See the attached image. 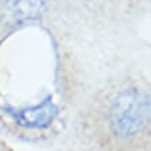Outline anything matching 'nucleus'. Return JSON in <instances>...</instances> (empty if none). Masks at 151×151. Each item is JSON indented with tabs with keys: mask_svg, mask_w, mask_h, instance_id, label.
I'll return each instance as SVG.
<instances>
[{
	"mask_svg": "<svg viewBox=\"0 0 151 151\" xmlns=\"http://www.w3.org/2000/svg\"><path fill=\"white\" fill-rule=\"evenodd\" d=\"M111 128L129 137L142 133L151 122V99L139 89H129L114 99L110 110Z\"/></svg>",
	"mask_w": 151,
	"mask_h": 151,
	"instance_id": "nucleus-1",
	"label": "nucleus"
},
{
	"mask_svg": "<svg viewBox=\"0 0 151 151\" xmlns=\"http://www.w3.org/2000/svg\"><path fill=\"white\" fill-rule=\"evenodd\" d=\"M14 115L15 121L22 126L28 128H46L53 122L57 115V107L51 101V97H47L42 104L19 110L15 112H10Z\"/></svg>",
	"mask_w": 151,
	"mask_h": 151,
	"instance_id": "nucleus-2",
	"label": "nucleus"
},
{
	"mask_svg": "<svg viewBox=\"0 0 151 151\" xmlns=\"http://www.w3.org/2000/svg\"><path fill=\"white\" fill-rule=\"evenodd\" d=\"M7 6L15 15H29L37 9V0H9Z\"/></svg>",
	"mask_w": 151,
	"mask_h": 151,
	"instance_id": "nucleus-3",
	"label": "nucleus"
}]
</instances>
